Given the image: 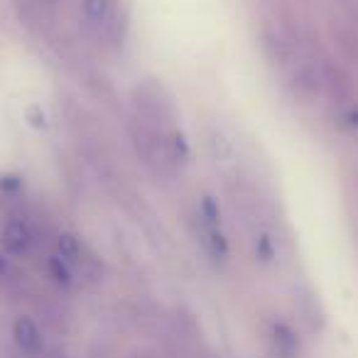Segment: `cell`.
Masks as SVG:
<instances>
[{"label": "cell", "instance_id": "7a4b0ae2", "mask_svg": "<svg viewBox=\"0 0 358 358\" xmlns=\"http://www.w3.org/2000/svg\"><path fill=\"white\" fill-rule=\"evenodd\" d=\"M133 106L138 120L150 125H157V128H174V118H177V106L174 99L164 84L155 79H148L143 84H138L133 89Z\"/></svg>", "mask_w": 358, "mask_h": 358}, {"label": "cell", "instance_id": "4fadbf2b", "mask_svg": "<svg viewBox=\"0 0 358 358\" xmlns=\"http://www.w3.org/2000/svg\"><path fill=\"white\" fill-rule=\"evenodd\" d=\"M255 255H258L263 263H268V260H273L275 250H273V243H270V238L265 234L255 236Z\"/></svg>", "mask_w": 358, "mask_h": 358}, {"label": "cell", "instance_id": "9c48e42d", "mask_svg": "<svg viewBox=\"0 0 358 358\" xmlns=\"http://www.w3.org/2000/svg\"><path fill=\"white\" fill-rule=\"evenodd\" d=\"M268 343L275 358H299V338L285 322H273L268 329Z\"/></svg>", "mask_w": 358, "mask_h": 358}, {"label": "cell", "instance_id": "3957f363", "mask_svg": "<svg viewBox=\"0 0 358 358\" xmlns=\"http://www.w3.org/2000/svg\"><path fill=\"white\" fill-rule=\"evenodd\" d=\"M57 255L64 260L66 268L71 270V275L76 280H81V282L96 285L103 278V263H101V258L76 234H62L57 238Z\"/></svg>", "mask_w": 358, "mask_h": 358}, {"label": "cell", "instance_id": "30bf717a", "mask_svg": "<svg viewBox=\"0 0 358 358\" xmlns=\"http://www.w3.org/2000/svg\"><path fill=\"white\" fill-rule=\"evenodd\" d=\"M169 150H172L174 162H177L179 172H182V169L192 162V148H189V143H187V135L179 128L169 130Z\"/></svg>", "mask_w": 358, "mask_h": 358}, {"label": "cell", "instance_id": "277c9868", "mask_svg": "<svg viewBox=\"0 0 358 358\" xmlns=\"http://www.w3.org/2000/svg\"><path fill=\"white\" fill-rule=\"evenodd\" d=\"M0 245L8 255L13 258H25L30 255L32 245H35V234H32L30 221L22 214H13L6 221L3 231H0Z\"/></svg>", "mask_w": 358, "mask_h": 358}, {"label": "cell", "instance_id": "8992f818", "mask_svg": "<svg viewBox=\"0 0 358 358\" xmlns=\"http://www.w3.org/2000/svg\"><path fill=\"white\" fill-rule=\"evenodd\" d=\"M13 341H15L17 351L27 358H42L45 356V334L37 327L35 319L30 317H17L13 324Z\"/></svg>", "mask_w": 358, "mask_h": 358}, {"label": "cell", "instance_id": "ba28073f", "mask_svg": "<svg viewBox=\"0 0 358 358\" xmlns=\"http://www.w3.org/2000/svg\"><path fill=\"white\" fill-rule=\"evenodd\" d=\"M194 226H196V236H199L206 255H209L211 260H216V263H226V260H229V241H226L221 226L206 224L199 216H194Z\"/></svg>", "mask_w": 358, "mask_h": 358}, {"label": "cell", "instance_id": "52a82bcc", "mask_svg": "<svg viewBox=\"0 0 358 358\" xmlns=\"http://www.w3.org/2000/svg\"><path fill=\"white\" fill-rule=\"evenodd\" d=\"M84 17L96 32L113 35L118 30V13L113 0H84Z\"/></svg>", "mask_w": 358, "mask_h": 358}, {"label": "cell", "instance_id": "5b68a950", "mask_svg": "<svg viewBox=\"0 0 358 358\" xmlns=\"http://www.w3.org/2000/svg\"><path fill=\"white\" fill-rule=\"evenodd\" d=\"M292 304H294V314L299 317V322L304 324L307 331H312V334L322 331L324 322H327V312H324L322 302H319V297L314 294L312 287L294 289Z\"/></svg>", "mask_w": 358, "mask_h": 358}, {"label": "cell", "instance_id": "8fae6325", "mask_svg": "<svg viewBox=\"0 0 358 358\" xmlns=\"http://www.w3.org/2000/svg\"><path fill=\"white\" fill-rule=\"evenodd\" d=\"M206 145H209V152L214 155L216 159H229L231 155H234V145H231V140L216 128L206 133Z\"/></svg>", "mask_w": 358, "mask_h": 358}, {"label": "cell", "instance_id": "6da1fadb", "mask_svg": "<svg viewBox=\"0 0 358 358\" xmlns=\"http://www.w3.org/2000/svg\"><path fill=\"white\" fill-rule=\"evenodd\" d=\"M169 130L143 123V120H138V118H135V125H133V143H135V148H138L140 159H143L150 172L162 179H169L179 172L177 162H174V157H172V150H169Z\"/></svg>", "mask_w": 358, "mask_h": 358}, {"label": "cell", "instance_id": "7c38bea8", "mask_svg": "<svg viewBox=\"0 0 358 358\" xmlns=\"http://www.w3.org/2000/svg\"><path fill=\"white\" fill-rule=\"evenodd\" d=\"M50 275L55 278V282L59 285V287H71L74 285V275H71V270L66 268V263L59 258V255H55V258H50Z\"/></svg>", "mask_w": 358, "mask_h": 358}, {"label": "cell", "instance_id": "5bb4252c", "mask_svg": "<svg viewBox=\"0 0 358 358\" xmlns=\"http://www.w3.org/2000/svg\"><path fill=\"white\" fill-rule=\"evenodd\" d=\"M348 118H351L353 125H358V110H351V113H348Z\"/></svg>", "mask_w": 358, "mask_h": 358}]
</instances>
